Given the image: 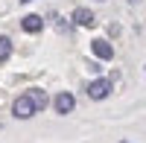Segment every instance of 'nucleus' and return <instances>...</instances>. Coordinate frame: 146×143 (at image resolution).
<instances>
[{
  "label": "nucleus",
  "mask_w": 146,
  "mask_h": 143,
  "mask_svg": "<svg viewBox=\"0 0 146 143\" xmlns=\"http://www.w3.org/2000/svg\"><path fill=\"white\" fill-rule=\"evenodd\" d=\"M23 3H32V0H23Z\"/></svg>",
  "instance_id": "obj_9"
},
{
  "label": "nucleus",
  "mask_w": 146,
  "mask_h": 143,
  "mask_svg": "<svg viewBox=\"0 0 146 143\" xmlns=\"http://www.w3.org/2000/svg\"><path fill=\"white\" fill-rule=\"evenodd\" d=\"M12 114H15L18 120H29V117H35V108H32V102L27 99V93L15 99V105H12Z\"/></svg>",
  "instance_id": "obj_2"
},
{
  "label": "nucleus",
  "mask_w": 146,
  "mask_h": 143,
  "mask_svg": "<svg viewBox=\"0 0 146 143\" xmlns=\"http://www.w3.org/2000/svg\"><path fill=\"white\" fill-rule=\"evenodd\" d=\"M9 56H12V41L6 35H0V62H6Z\"/></svg>",
  "instance_id": "obj_8"
},
{
  "label": "nucleus",
  "mask_w": 146,
  "mask_h": 143,
  "mask_svg": "<svg viewBox=\"0 0 146 143\" xmlns=\"http://www.w3.org/2000/svg\"><path fill=\"white\" fill-rule=\"evenodd\" d=\"M53 105H56V111H58V114H70L73 108H76V99H73V93L64 91V93H58V97H56Z\"/></svg>",
  "instance_id": "obj_4"
},
{
  "label": "nucleus",
  "mask_w": 146,
  "mask_h": 143,
  "mask_svg": "<svg viewBox=\"0 0 146 143\" xmlns=\"http://www.w3.org/2000/svg\"><path fill=\"white\" fill-rule=\"evenodd\" d=\"M73 21H76L79 23V26H94V23H96V18H94V12L91 9H73Z\"/></svg>",
  "instance_id": "obj_6"
},
{
  "label": "nucleus",
  "mask_w": 146,
  "mask_h": 143,
  "mask_svg": "<svg viewBox=\"0 0 146 143\" xmlns=\"http://www.w3.org/2000/svg\"><path fill=\"white\" fill-rule=\"evenodd\" d=\"M91 50H94V56H96V58H102V62L114 58V47L108 44L105 38H96V41H91Z\"/></svg>",
  "instance_id": "obj_3"
},
{
  "label": "nucleus",
  "mask_w": 146,
  "mask_h": 143,
  "mask_svg": "<svg viewBox=\"0 0 146 143\" xmlns=\"http://www.w3.org/2000/svg\"><path fill=\"white\" fill-rule=\"evenodd\" d=\"M21 26L27 29V32H38L44 26V18L41 15H27V18H21Z\"/></svg>",
  "instance_id": "obj_7"
},
{
  "label": "nucleus",
  "mask_w": 146,
  "mask_h": 143,
  "mask_svg": "<svg viewBox=\"0 0 146 143\" xmlns=\"http://www.w3.org/2000/svg\"><path fill=\"white\" fill-rule=\"evenodd\" d=\"M131 3H137V0H131Z\"/></svg>",
  "instance_id": "obj_10"
},
{
  "label": "nucleus",
  "mask_w": 146,
  "mask_h": 143,
  "mask_svg": "<svg viewBox=\"0 0 146 143\" xmlns=\"http://www.w3.org/2000/svg\"><path fill=\"white\" fill-rule=\"evenodd\" d=\"M111 91H114V85H111L108 79H96V82L88 85V97H91V99H105Z\"/></svg>",
  "instance_id": "obj_1"
},
{
  "label": "nucleus",
  "mask_w": 146,
  "mask_h": 143,
  "mask_svg": "<svg viewBox=\"0 0 146 143\" xmlns=\"http://www.w3.org/2000/svg\"><path fill=\"white\" fill-rule=\"evenodd\" d=\"M27 99L32 102V108H35V114L47 108V93H44L41 88H32V91H27Z\"/></svg>",
  "instance_id": "obj_5"
}]
</instances>
